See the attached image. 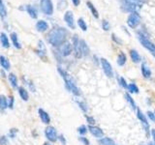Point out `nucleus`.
<instances>
[{"instance_id": "obj_23", "label": "nucleus", "mask_w": 155, "mask_h": 145, "mask_svg": "<svg viewBox=\"0 0 155 145\" xmlns=\"http://www.w3.org/2000/svg\"><path fill=\"white\" fill-rule=\"evenodd\" d=\"M86 6H87V8H89V10L91 11V14H93V17H96V19H98V17H99L98 11L96 10V8L94 7L92 3L88 1V2H86Z\"/></svg>"}, {"instance_id": "obj_14", "label": "nucleus", "mask_w": 155, "mask_h": 145, "mask_svg": "<svg viewBox=\"0 0 155 145\" xmlns=\"http://www.w3.org/2000/svg\"><path fill=\"white\" fill-rule=\"evenodd\" d=\"M38 112H39V116H40V118H41V120L43 123H45V124H48L51 122V118H50V115L48 114V112H46L44 109H42V108H39L38 110Z\"/></svg>"}, {"instance_id": "obj_48", "label": "nucleus", "mask_w": 155, "mask_h": 145, "mask_svg": "<svg viewBox=\"0 0 155 145\" xmlns=\"http://www.w3.org/2000/svg\"><path fill=\"white\" fill-rule=\"evenodd\" d=\"M152 54H153V56L155 57V52H153V53H152Z\"/></svg>"}, {"instance_id": "obj_32", "label": "nucleus", "mask_w": 155, "mask_h": 145, "mask_svg": "<svg viewBox=\"0 0 155 145\" xmlns=\"http://www.w3.org/2000/svg\"><path fill=\"white\" fill-rule=\"evenodd\" d=\"M125 98H126V101L128 102L129 104H131V106H132V108L135 109V108H137V106H136V104H135V102L134 100L132 99V97L129 94H125Z\"/></svg>"}, {"instance_id": "obj_3", "label": "nucleus", "mask_w": 155, "mask_h": 145, "mask_svg": "<svg viewBox=\"0 0 155 145\" xmlns=\"http://www.w3.org/2000/svg\"><path fill=\"white\" fill-rule=\"evenodd\" d=\"M138 39H139L140 44H142L146 49L151 51V53L155 52V45L152 42H150L148 38L146 37L145 35H143L142 32H139V33H138Z\"/></svg>"}, {"instance_id": "obj_34", "label": "nucleus", "mask_w": 155, "mask_h": 145, "mask_svg": "<svg viewBox=\"0 0 155 145\" xmlns=\"http://www.w3.org/2000/svg\"><path fill=\"white\" fill-rule=\"evenodd\" d=\"M117 80H118V83L123 87V88H127V87H128L127 82H126V80H125L122 77H119V78H117Z\"/></svg>"}, {"instance_id": "obj_21", "label": "nucleus", "mask_w": 155, "mask_h": 145, "mask_svg": "<svg viewBox=\"0 0 155 145\" xmlns=\"http://www.w3.org/2000/svg\"><path fill=\"white\" fill-rule=\"evenodd\" d=\"M130 56H131V59L133 60V62L135 63H139L140 61V56L139 52L137 50H135V49H132L130 51Z\"/></svg>"}, {"instance_id": "obj_8", "label": "nucleus", "mask_w": 155, "mask_h": 145, "mask_svg": "<svg viewBox=\"0 0 155 145\" xmlns=\"http://www.w3.org/2000/svg\"><path fill=\"white\" fill-rule=\"evenodd\" d=\"M73 45H74V49H75V54H76L77 58H81L82 55V48H81V40H79L77 35H75L73 38Z\"/></svg>"}, {"instance_id": "obj_40", "label": "nucleus", "mask_w": 155, "mask_h": 145, "mask_svg": "<svg viewBox=\"0 0 155 145\" xmlns=\"http://www.w3.org/2000/svg\"><path fill=\"white\" fill-rule=\"evenodd\" d=\"M80 140H81L84 145H89V141H88V139H87V138L82 137H82H80Z\"/></svg>"}, {"instance_id": "obj_7", "label": "nucleus", "mask_w": 155, "mask_h": 145, "mask_svg": "<svg viewBox=\"0 0 155 145\" xmlns=\"http://www.w3.org/2000/svg\"><path fill=\"white\" fill-rule=\"evenodd\" d=\"M45 135H46V136H47V138L48 139V140L51 141V142H54V141H56L57 139H58V137H57L56 130L54 129L53 127H51V126H48V127L46 128Z\"/></svg>"}, {"instance_id": "obj_11", "label": "nucleus", "mask_w": 155, "mask_h": 145, "mask_svg": "<svg viewBox=\"0 0 155 145\" xmlns=\"http://www.w3.org/2000/svg\"><path fill=\"white\" fill-rule=\"evenodd\" d=\"M123 7H124V9L127 12H130V13H137L138 5H137V3H135V2L124 0V2H123Z\"/></svg>"}, {"instance_id": "obj_18", "label": "nucleus", "mask_w": 155, "mask_h": 145, "mask_svg": "<svg viewBox=\"0 0 155 145\" xmlns=\"http://www.w3.org/2000/svg\"><path fill=\"white\" fill-rule=\"evenodd\" d=\"M26 11L28 14L30 16V17H32V19H37V17H38V12H37L35 7H33V6H31V5H27Z\"/></svg>"}, {"instance_id": "obj_16", "label": "nucleus", "mask_w": 155, "mask_h": 145, "mask_svg": "<svg viewBox=\"0 0 155 145\" xmlns=\"http://www.w3.org/2000/svg\"><path fill=\"white\" fill-rule=\"evenodd\" d=\"M0 42H1V45L3 48H9V46H10L9 39H8V36L4 32H1V33H0Z\"/></svg>"}, {"instance_id": "obj_28", "label": "nucleus", "mask_w": 155, "mask_h": 145, "mask_svg": "<svg viewBox=\"0 0 155 145\" xmlns=\"http://www.w3.org/2000/svg\"><path fill=\"white\" fill-rule=\"evenodd\" d=\"M126 60H127L126 55L123 53V52H120L118 57H117V64H118L119 66H123L126 63Z\"/></svg>"}, {"instance_id": "obj_25", "label": "nucleus", "mask_w": 155, "mask_h": 145, "mask_svg": "<svg viewBox=\"0 0 155 145\" xmlns=\"http://www.w3.org/2000/svg\"><path fill=\"white\" fill-rule=\"evenodd\" d=\"M99 144H101V145H113L114 144V142L113 139H111L110 137H102V138H100L99 140Z\"/></svg>"}, {"instance_id": "obj_29", "label": "nucleus", "mask_w": 155, "mask_h": 145, "mask_svg": "<svg viewBox=\"0 0 155 145\" xmlns=\"http://www.w3.org/2000/svg\"><path fill=\"white\" fill-rule=\"evenodd\" d=\"M81 48H82V54H84V55H88V53H89V48H88V46L86 45V43H85V41L81 40Z\"/></svg>"}, {"instance_id": "obj_33", "label": "nucleus", "mask_w": 155, "mask_h": 145, "mask_svg": "<svg viewBox=\"0 0 155 145\" xmlns=\"http://www.w3.org/2000/svg\"><path fill=\"white\" fill-rule=\"evenodd\" d=\"M102 27H103V29H104L105 31L110 30V28H111L110 22H109L107 19H103V21H102Z\"/></svg>"}, {"instance_id": "obj_46", "label": "nucleus", "mask_w": 155, "mask_h": 145, "mask_svg": "<svg viewBox=\"0 0 155 145\" xmlns=\"http://www.w3.org/2000/svg\"><path fill=\"white\" fill-rule=\"evenodd\" d=\"M148 145H155L154 143H152V142H149V144Z\"/></svg>"}, {"instance_id": "obj_24", "label": "nucleus", "mask_w": 155, "mask_h": 145, "mask_svg": "<svg viewBox=\"0 0 155 145\" xmlns=\"http://www.w3.org/2000/svg\"><path fill=\"white\" fill-rule=\"evenodd\" d=\"M19 96H21V98L22 99V100L28 101V98H29V96H28V92L24 88V87H19Z\"/></svg>"}, {"instance_id": "obj_5", "label": "nucleus", "mask_w": 155, "mask_h": 145, "mask_svg": "<svg viewBox=\"0 0 155 145\" xmlns=\"http://www.w3.org/2000/svg\"><path fill=\"white\" fill-rule=\"evenodd\" d=\"M140 22V16L138 13H131L127 19V24L129 27L136 28Z\"/></svg>"}, {"instance_id": "obj_47", "label": "nucleus", "mask_w": 155, "mask_h": 145, "mask_svg": "<svg viewBox=\"0 0 155 145\" xmlns=\"http://www.w3.org/2000/svg\"><path fill=\"white\" fill-rule=\"evenodd\" d=\"M44 145H51V144H48V143H45Z\"/></svg>"}, {"instance_id": "obj_37", "label": "nucleus", "mask_w": 155, "mask_h": 145, "mask_svg": "<svg viewBox=\"0 0 155 145\" xmlns=\"http://www.w3.org/2000/svg\"><path fill=\"white\" fill-rule=\"evenodd\" d=\"M78 130H79V133H81V135H84V133L87 132L86 127H85V126H81L79 129H78Z\"/></svg>"}, {"instance_id": "obj_39", "label": "nucleus", "mask_w": 155, "mask_h": 145, "mask_svg": "<svg viewBox=\"0 0 155 145\" xmlns=\"http://www.w3.org/2000/svg\"><path fill=\"white\" fill-rule=\"evenodd\" d=\"M147 116H148L149 119H150L151 121L155 122V114H154L153 112H151V111H147Z\"/></svg>"}, {"instance_id": "obj_26", "label": "nucleus", "mask_w": 155, "mask_h": 145, "mask_svg": "<svg viewBox=\"0 0 155 145\" xmlns=\"http://www.w3.org/2000/svg\"><path fill=\"white\" fill-rule=\"evenodd\" d=\"M8 106V102L7 99L4 95H0V109L4 110L6 109Z\"/></svg>"}, {"instance_id": "obj_43", "label": "nucleus", "mask_w": 155, "mask_h": 145, "mask_svg": "<svg viewBox=\"0 0 155 145\" xmlns=\"http://www.w3.org/2000/svg\"><path fill=\"white\" fill-rule=\"evenodd\" d=\"M151 135H152V137H153L154 144H155V130H151Z\"/></svg>"}, {"instance_id": "obj_19", "label": "nucleus", "mask_w": 155, "mask_h": 145, "mask_svg": "<svg viewBox=\"0 0 155 145\" xmlns=\"http://www.w3.org/2000/svg\"><path fill=\"white\" fill-rule=\"evenodd\" d=\"M10 37H11V40H12V42H13L14 46L17 48H21V44H19V38H18V35H17L16 32H12L11 35H10Z\"/></svg>"}, {"instance_id": "obj_31", "label": "nucleus", "mask_w": 155, "mask_h": 145, "mask_svg": "<svg viewBox=\"0 0 155 145\" xmlns=\"http://www.w3.org/2000/svg\"><path fill=\"white\" fill-rule=\"evenodd\" d=\"M127 88H128V90L131 93H136V94H138V93H139V88H138V86L135 83H130L128 85Z\"/></svg>"}, {"instance_id": "obj_2", "label": "nucleus", "mask_w": 155, "mask_h": 145, "mask_svg": "<svg viewBox=\"0 0 155 145\" xmlns=\"http://www.w3.org/2000/svg\"><path fill=\"white\" fill-rule=\"evenodd\" d=\"M58 72H59V74L61 75V77H63V79H64L66 88L70 92L73 93L75 96H81V91H80L79 87L77 86V84L75 82V80L73 79V77L61 68H58Z\"/></svg>"}, {"instance_id": "obj_15", "label": "nucleus", "mask_w": 155, "mask_h": 145, "mask_svg": "<svg viewBox=\"0 0 155 145\" xmlns=\"http://www.w3.org/2000/svg\"><path fill=\"white\" fill-rule=\"evenodd\" d=\"M36 29L39 32H45L48 29V24L45 20H38L36 23Z\"/></svg>"}, {"instance_id": "obj_6", "label": "nucleus", "mask_w": 155, "mask_h": 145, "mask_svg": "<svg viewBox=\"0 0 155 145\" xmlns=\"http://www.w3.org/2000/svg\"><path fill=\"white\" fill-rule=\"evenodd\" d=\"M101 65L104 71L105 75L108 77H113V67H111V63L106 59V58H102L101 59Z\"/></svg>"}, {"instance_id": "obj_49", "label": "nucleus", "mask_w": 155, "mask_h": 145, "mask_svg": "<svg viewBox=\"0 0 155 145\" xmlns=\"http://www.w3.org/2000/svg\"><path fill=\"white\" fill-rule=\"evenodd\" d=\"M154 114H155V109H154Z\"/></svg>"}, {"instance_id": "obj_10", "label": "nucleus", "mask_w": 155, "mask_h": 145, "mask_svg": "<svg viewBox=\"0 0 155 145\" xmlns=\"http://www.w3.org/2000/svg\"><path fill=\"white\" fill-rule=\"evenodd\" d=\"M64 20L67 23V25L72 29H75V19H74V14L73 12L67 11L64 14Z\"/></svg>"}, {"instance_id": "obj_12", "label": "nucleus", "mask_w": 155, "mask_h": 145, "mask_svg": "<svg viewBox=\"0 0 155 145\" xmlns=\"http://www.w3.org/2000/svg\"><path fill=\"white\" fill-rule=\"evenodd\" d=\"M137 116H138V118L140 119V121L142 122L143 126L145 127V130H146V132H148V130H149V125H148V122H147V119H146L145 115L143 114V113L140 111L139 108L137 109Z\"/></svg>"}, {"instance_id": "obj_38", "label": "nucleus", "mask_w": 155, "mask_h": 145, "mask_svg": "<svg viewBox=\"0 0 155 145\" xmlns=\"http://www.w3.org/2000/svg\"><path fill=\"white\" fill-rule=\"evenodd\" d=\"M0 145H8V140L6 136H1L0 137Z\"/></svg>"}, {"instance_id": "obj_36", "label": "nucleus", "mask_w": 155, "mask_h": 145, "mask_svg": "<svg viewBox=\"0 0 155 145\" xmlns=\"http://www.w3.org/2000/svg\"><path fill=\"white\" fill-rule=\"evenodd\" d=\"M85 118H86V120H87V122H88V124L91 125V126H93V125L95 124V119H94L93 117H91V116L85 115Z\"/></svg>"}, {"instance_id": "obj_42", "label": "nucleus", "mask_w": 155, "mask_h": 145, "mask_svg": "<svg viewBox=\"0 0 155 145\" xmlns=\"http://www.w3.org/2000/svg\"><path fill=\"white\" fill-rule=\"evenodd\" d=\"M72 2H73V4L77 7V6L80 5V3H81V0H72Z\"/></svg>"}, {"instance_id": "obj_44", "label": "nucleus", "mask_w": 155, "mask_h": 145, "mask_svg": "<svg viewBox=\"0 0 155 145\" xmlns=\"http://www.w3.org/2000/svg\"><path fill=\"white\" fill-rule=\"evenodd\" d=\"M59 138H60V140H61V142H62V143H64V144H65V142H66V141H65V139L63 138V136L61 135V136H60Z\"/></svg>"}, {"instance_id": "obj_4", "label": "nucleus", "mask_w": 155, "mask_h": 145, "mask_svg": "<svg viewBox=\"0 0 155 145\" xmlns=\"http://www.w3.org/2000/svg\"><path fill=\"white\" fill-rule=\"evenodd\" d=\"M40 8L43 13L47 16H51L53 14V4L51 0H41Z\"/></svg>"}, {"instance_id": "obj_22", "label": "nucleus", "mask_w": 155, "mask_h": 145, "mask_svg": "<svg viewBox=\"0 0 155 145\" xmlns=\"http://www.w3.org/2000/svg\"><path fill=\"white\" fill-rule=\"evenodd\" d=\"M0 17L3 19H6L7 17V9H6V6L4 5L3 0H0Z\"/></svg>"}, {"instance_id": "obj_9", "label": "nucleus", "mask_w": 155, "mask_h": 145, "mask_svg": "<svg viewBox=\"0 0 155 145\" xmlns=\"http://www.w3.org/2000/svg\"><path fill=\"white\" fill-rule=\"evenodd\" d=\"M72 52V45L70 42H64L60 46V53L62 56H69Z\"/></svg>"}, {"instance_id": "obj_30", "label": "nucleus", "mask_w": 155, "mask_h": 145, "mask_svg": "<svg viewBox=\"0 0 155 145\" xmlns=\"http://www.w3.org/2000/svg\"><path fill=\"white\" fill-rule=\"evenodd\" d=\"M78 25L80 26V28L82 29V31H86L87 30V25H86V22L84 21V19H78Z\"/></svg>"}, {"instance_id": "obj_50", "label": "nucleus", "mask_w": 155, "mask_h": 145, "mask_svg": "<svg viewBox=\"0 0 155 145\" xmlns=\"http://www.w3.org/2000/svg\"><path fill=\"white\" fill-rule=\"evenodd\" d=\"M113 145H116V144H113Z\"/></svg>"}, {"instance_id": "obj_20", "label": "nucleus", "mask_w": 155, "mask_h": 145, "mask_svg": "<svg viewBox=\"0 0 155 145\" xmlns=\"http://www.w3.org/2000/svg\"><path fill=\"white\" fill-rule=\"evenodd\" d=\"M0 65H1V67L4 70H9L11 68L9 60H8L5 56H3V55H1V56H0Z\"/></svg>"}, {"instance_id": "obj_1", "label": "nucleus", "mask_w": 155, "mask_h": 145, "mask_svg": "<svg viewBox=\"0 0 155 145\" xmlns=\"http://www.w3.org/2000/svg\"><path fill=\"white\" fill-rule=\"evenodd\" d=\"M67 33V30L63 27H55L51 29L50 33L48 34V42L53 46H58L65 42Z\"/></svg>"}, {"instance_id": "obj_45", "label": "nucleus", "mask_w": 155, "mask_h": 145, "mask_svg": "<svg viewBox=\"0 0 155 145\" xmlns=\"http://www.w3.org/2000/svg\"><path fill=\"white\" fill-rule=\"evenodd\" d=\"M128 1H131V2H135V3H137L138 1H140V0H128Z\"/></svg>"}, {"instance_id": "obj_35", "label": "nucleus", "mask_w": 155, "mask_h": 145, "mask_svg": "<svg viewBox=\"0 0 155 145\" xmlns=\"http://www.w3.org/2000/svg\"><path fill=\"white\" fill-rule=\"evenodd\" d=\"M78 104H79V106L81 107V108L84 110V112L87 111V106H86V104H85L84 102H78Z\"/></svg>"}, {"instance_id": "obj_13", "label": "nucleus", "mask_w": 155, "mask_h": 145, "mask_svg": "<svg viewBox=\"0 0 155 145\" xmlns=\"http://www.w3.org/2000/svg\"><path fill=\"white\" fill-rule=\"evenodd\" d=\"M88 130H89V132L91 133V135H94L95 137H103V135H104V132L100 129L98 127H95V126H91L89 125V127H88Z\"/></svg>"}, {"instance_id": "obj_27", "label": "nucleus", "mask_w": 155, "mask_h": 145, "mask_svg": "<svg viewBox=\"0 0 155 145\" xmlns=\"http://www.w3.org/2000/svg\"><path fill=\"white\" fill-rule=\"evenodd\" d=\"M9 80H10L11 85H12L14 88L18 87V77H17V75L15 74H10L9 75Z\"/></svg>"}, {"instance_id": "obj_17", "label": "nucleus", "mask_w": 155, "mask_h": 145, "mask_svg": "<svg viewBox=\"0 0 155 145\" xmlns=\"http://www.w3.org/2000/svg\"><path fill=\"white\" fill-rule=\"evenodd\" d=\"M140 70H142V74L145 78H149L151 77V71L149 69V67L146 65L145 63L142 64V67H140Z\"/></svg>"}, {"instance_id": "obj_41", "label": "nucleus", "mask_w": 155, "mask_h": 145, "mask_svg": "<svg viewBox=\"0 0 155 145\" xmlns=\"http://www.w3.org/2000/svg\"><path fill=\"white\" fill-rule=\"evenodd\" d=\"M13 106H14V98L10 97V103L8 104V106H9L10 108H13Z\"/></svg>"}]
</instances>
